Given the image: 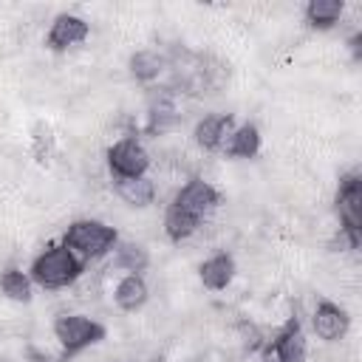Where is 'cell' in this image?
Listing matches in <instances>:
<instances>
[{
  "mask_svg": "<svg viewBox=\"0 0 362 362\" xmlns=\"http://www.w3.org/2000/svg\"><path fill=\"white\" fill-rule=\"evenodd\" d=\"M218 201H221L218 189H215L209 181L192 175V178L175 192V198L170 201V206H167V212H164V235H167L173 243H181V240L192 238V235L201 229L204 218L218 206Z\"/></svg>",
  "mask_w": 362,
  "mask_h": 362,
  "instance_id": "6da1fadb",
  "label": "cell"
},
{
  "mask_svg": "<svg viewBox=\"0 0 362 362\" xmlns=\"http://www.w3.org/2000/svg\"><path fill=\"white\" fill-rule=\"evenodd\" d=\"M85 272V260H79L62 240L51 243L45 252H40L28 269L31 283L42 286V288H68L71 283H76Z\"/></svg>",
  "mask_w": 362,
  "mask_h": 362,
  "instance_id": "7a4b0ae2",
  "label": "cell"
},
{
  "mask_svg": "<svg viewBox=\"0 0 362 362\" xmlns=\"http://www.w3.org/2000/svg\"><path fill=\"white\" fill-rule=\"evenodd\" d=\"M62 243L79 257V260H99L105 255H110L119 243V232L116 226H107L102 221H90V218H79L74 223H68Z\"/></svg>",
  "mask_w": 362,
  "mask_h": 362,
  "instance_id": "3957f363",
  "label": "cell"
},
{
  "mask_svg": "<svg viewBox=\"0 0 362 362\" xmlns=\"http://www.w3.org/2000/svg\"><path fill=\"white\" fill-rule=\"evenodd\" d=\"M105 334H107V328L99 320L85 317V314H62L54 320V337L62 345L65 356H74V354L102 342Z\"/></svg>",
  "mask_w": 362,
  "mask_h": 362,
  "instance_id": "277c9868",
  "label": "cell"
},
{
  "mask_svg": "<svg viewBox=\"0 0 362 362\" xmlns=\"http://www.w3.org/2000/svg\"><path fill=\"white\" fill-rule=\"evenodd\" d=\"M334 209L339 218V232L362 240V175L359 170H351L339 178Z\"/></svg>",
  "mask_w": 362,
  "mask_h": 362,
  "instance_id": "5b68a950",
  "label": "cell"
},
{
  "mask_svg": "<svg viewBox=\"0 0 362 362\" xmlns=\"http://www.w3.org/2000/svg\"><path fill=\"white\" fill-rule=\"evenodd\" d=\"M107 170L113 181H127V178H141L150 170V153L136 136H124L110 144L107 150Z\"/></svg>",
  "mask_w": 362,
  "mask_h": 362,
  "instance_id": "8992f818",
  "label": "cell"
},
{
  "mask_svg": "<svg viewBox=\"0 0 362 362\" xmlns=\"http://www.w3.org/2000/svg\"><path fill=\"white\" fill-rule=\"evenodd\" d=\"M266 359L277 362H305V334L297 317H288V322L272 337L266 345Z\"/></svg>",
  "mask_w": 362,
  "mask_h": 362,
  "instance_id": "52a82bcc",
  "label": "cell"
},
{
  "mask_svg": "<svg viewBox=\"0 0 362 362\" xmlns=\"http://www.w3.org/2000/svg\"><path fill=\"white\" fill-rule=\"evenodd\" d=\"M311 325H314V334L325 342H337L348 334L351 328V317L342 305L331 303V300H320L314 314H311Z\"/></svg>",
  "mask_w": 362,
  "mask_h": 362,
  "instance_id": "ba28073f",
  "label": "cell"
},
{
  "mask_svg": "<svg viewBox=\"0 0 362 362\" xmlns=\"http://www.w3.org/2000/svg\"><path fill=\"white\" fill-rule=\"evenodd\" d=\"M88 34H90V25L82 17H76V14H57L51 28H48V34H45V45L51 51H68V48L85 42Z\"/></svg>",
  "mask_w": 362,
  "mask_h": 362,
  "instance_id": "9c48e42d",
  "label": "cell"
},
{
  "mask_svg": "<svg viewBox=\"0 0 362 362\" xmlns=\"http://www.w3.org/2000/svg\"><path fill=\"white\" fill-rule=\"evenodd\" d=\"M235 130V119L229 113H206L195 122V130H192V139L201 150L206 153H215V150H223L229 133Z\"/></svg>",
  "mask_w": 362,
  "mask_h": 362,
  "instance_id": "30bf717a",
  "label": "cell"
},
{
  "mask_svg": "<svg viewBox=\"0 0 362 362\" xmlns=\"http://www.w3.org/2000/svg\"><path fill=\"white\" fill-rule=\"evenodd\" d=\"M175 124H178L175 93L170 88H161L158 93H153L150 107H147V133L150 136H161V133L173 130Z\"/></svg>",
  "mask_w": 362,
  "mask_h": 362,
  "instance_id": "8fae6325",
  "label": "cell"
},
{
  "mask_svg": "<svg viewBox=\"0 0 362 362\" xmlns=\"http://www.w3.org/2000/svg\"><path fill=\"white\" fill-rule=\"evenodd\" d=\"M201 274V283L209 288V291H221L232 283L235 277V257L229 252H215L212 257H206L198 269Z\"/></svg>",
  "mask_w": 362,
  "mask_h": 362,
  "instance_id": "7c38bea8",
  "label": "cell"
},
{
  "mask_svg": "<svg viewBox=\"0 0 362 362\" xmlns=\"http://www.w3.org/2000/svg\"><path fill=\"white\" fill-rule=\"evenodd\" d=\"M147 297H150V291H147V283L141 274H124L113 288V303L122 311H139L147 303Z\"/></svg>",
  "mask_w": 362,
  "mask_h": 362,
  "instance_id": "4fadbf2b",
  "label": "cell"
},
{
  "mask_svg": "<svg viewBox=\"0 0 362 362\" xmlns=\"http://www.w3.org/2000/svg\"><path fill=\"white\" fill-rule=\"evenodd\" d=\"M223 153L229 158H255L260 153V130L252 122L235 127L223 144Z\"/></svg>",
  "mask_w": 362,
  "mask_h": 362,
  "instance_id": "5bb4252c",
  "label": "cell"
},
{
  "mask_svg": "<svg viewBox=\"0 0 362 362\" xmlns=\"http://www.w3.org/2000/svg\"><path fill=\"white\" fill-rule=\"evenodd\" d=\"M342 11H345L342 0H308V6H305V23L311 28H317V31H328V28H334L339 23Z\"/></svg>",
  "mask_w": 362,
  "mask_h": 362,
  "instance_id": "9a60e30c",
  "label": "cell"
},
{
  "mask_svg": "<svg viewBox=\"0 0 362 362\" xmlns=\"http://www.w3.org/2000/svg\"><path fill=\"white\" fill-rule=\"evenodd\" d=\"M116 192L124 204L141 209V206H150L156 201V184L141 175V178H127V181H116Z\"/></svg>",
  "mask_w": 362,
  "mask_h": 362,
  "instance_id": "2e32d148",
  "label": "cell"
},
{
  "mask_svg": "<svg viewBox=\"0 0 362 362\" xmlns=\"http://www.w3.org/2000/svg\"><path fill=\"white\" fill-rule=\"evenodd\" d=\"M130 74L139 79V82H153V79H158L161 76V71L167 68V59L158 54V51H153V48H141V51H136L133 57H130Z\"/></svg>",
  "mask_w": 362,
  "mask_h": 362,
  "instance_id": "e0dca14e",
  "label": "cell"
},
{
  "mask_svg": "<svg viewBox=\"0 0 362 362\" xmlns=\"http://www.w3.org/2000/svg\"><path fill=\"white\" fill-rule=\"evenodd\" d=\"M150 263V255L144 246L139 243H116V255H113V269H124L127 274H141Z\"/></svg>",
  "mask_w": 362,
  "mask_h": 362,
  "instance_id": "ac0fdd59",
  "label": "cell"
},
{
  "mask_svg": "<svg viewBox=\"0 0 362 362\" xmlns=\"http://www.w3.org/2000/svg\"><path fill=\"white\" fill-rule=\"evenodd\" d=\"M0 291L14 303H28L31 300V277L25 272L8 266L0 272Z\"/></svg>",
  "mask_w": 362,
  "mask_h": 362,
  "instance_id": "d6986e66",
  "label": "cell"
},
{
  "mask_svg": "<svg viewBox=\"0 0 362 362\" xmlns=\"http://www.w3.org/2000/svg\"><path fill=\"white\" fill-rule=\"evenodd\" d=\"M31 153H34V158H37L40 164H48V161H51V156H54V136H51L48 127H45V130H42V127L37 130Z\"/></svg>",
  "mask_w": 362,
  "mask_h": 362,
  "instance_id": "ffe728a7",
  "label": "cell"
},
{
  "mask_svg": "<svg viewBox=\"0 0 362 362\" xmlns=\"http://www.w3.org/2000/svg\"><path fill=\"white\" fill-rule=\"evenodd\" d=\"M263 362H277V359H263Z\"/></svg>",
  "mask_w": 362,
  "mask_h": 362,
  "instance_id": "44dd1931",
  "label": "cell"
}]
</instances>
